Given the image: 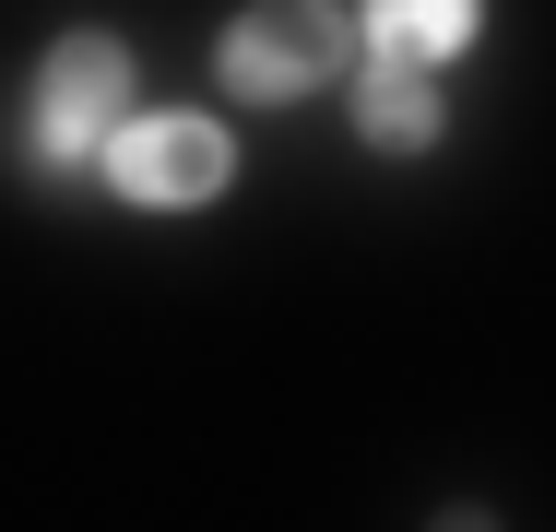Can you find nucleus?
Instances as JSON below:
<instances>
[{
  "label": "nucleus",
  "instance_id": "obj_1",
  "mask_svg": "<svg viewBox=\"0 0 556 532\" xmlns=\"http://www.w3.org/2000/svg\"><path fill=\"white\" fill-rule=\"evenodd\" d=\"M118 130H130V48L118 36H60L48 48V84H36L24 154L36 166H84V154H108Z\"/></svg>",
  "mask_w": 556,
  "mask_h": 532
},
{
  "label": "nucleus",
  "instance_id": "obj_2",
  "mask_svg": "<svg viewBox=\"0 0 556 532\" xmlns=\"http://www.w3.org/2000/svg\"><path fill=\"white\" fill-rule=\"evenodd\" d=\"M343 60H355V24H343V0H261L249 24H225V96H308V84H332Z\"/></svg>",
  "mask_w": 556,
  "mask_h": 532
},
{
  "label": "nucleus",
  "instance_id": "obj_3",
  "mask_svg": "<svg viewBox=\"0 0 556 532\" xmlns=\"http://www.w3.org/2000/svg\"><path fill=\"white\" fill-rule=\"evenodd\" d=\"M225 130L214 118H130L108 142V178L130 190V202H154V213H178V202H214L225 190Z\"/></svg>",
  "mask_w": 556,
  "mask_h": 532
},
{
  "label": "nucleus",
  "instance_id": "obj_4",
  "mask_svg": "<svg viewBox=\"0 0 556 532\" xmlns=\"http://www.w3.org/2000/svg\"><path fill=\"white\" fill-rule=\"evenodd\" d=\"M355 130H367L379 154H427V142H439L427 60H367V84H355Z\"/></svg>",
  "mask_w": 556,
  "mask_h": 532
},
{
  "label": "nucleus",
  "instance_id": "obj_5",
  "mask_svg": "<svg viewBox=\"0 0 556 532\" xmlns=\"http://www.w3.org/2000/svg\"><path fill=\"white\" fill-rule=\"evenodd\" d=\"M367 36L379 60H450L473 36V0H367Z\"/></svg>",
  "mask_w": 556,
  "mask_h": 532
},
{
  "label": "nucleus",
  "instance_id": "obj_6",
  "mask_svg": "<svg viewBox=\"0 0 556 532\" xmlns=\"http://www.w3.org/2000/svg\"><path fill=\"white\" fill-rule=\"evenodd\" d=\"M427 532H497V521H485V509H439Z\"/></svg>",
  "mask_w": 556,
  "mask_h": 532
}]
</instances>
